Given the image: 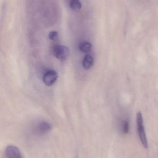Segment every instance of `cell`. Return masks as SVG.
<instances>
[{"label":"cell","instance_id":"obj_1","mask_svg":"<svg viewBox=\"0 0 158 158\" xmlns=\"http://www.w3.org/2000/svg\"><path fill=\"white\" fill-rule=\"evenodd\" d=\"M136 123H137V131L140 137V140L145 148H148L147 139L145 131L143 125V120L141 112H138L136 115Z\"/></svg>","mask_w":158,"mask_h":158},{"label":"cell","instance_id":"obj_2","mask_svg":"<svg viewBox=\"0 0 158 158\" xmlns=\"http://www.w3.org/2000/svg\"><path fill=\"white\" fill-rule=\"evenodd\" d=\"M53 52L57 58L65 61L69 55L70 51L69 48L65 45H56L53 48Z\"/></svg>","mask_w":158,"mask_h":158},{"label":"cell","instance_id":"obj_3","mask_svg":"<svg viewBox=\"0 0 158 158\" xmlns=\"http://www.w3.org/2000/svg\"><path fill=\"white\" fill-rule=\"evenodd\" d=\"M52 129V126L49 123L46 121L39 122L34 128V133L37 136H42L48 133Z\"/></svg>","mask_w":158,"mask_h":158},{"label":"cell","instance_id":"obj_4","mask_svg":"<svg viewBox=\"0 0 158 158\" xmlns=\"http://www.w3.org/2000/svg\"><path fill=\"white\" fill-rule=\"evenodd\" d=\"M58 78V74L54 70L46 71L43 77V81L45 84L48 86L53 85L55 83Z\"/></svg>","mask_w":158,"mask_h":158},{"label":"cell","instance_id":"obj_5","mask_svg":"<svg viewBox=\"0 0 158 158\" xmlns=\"http://www.w3.org/2000/svg\"><path fill=\"white\" fill-rule=\"evenodd\" d=\"M4 156L5 158H23L19 149L14 145L8 146L6 148Z\"/></svg>","mask_w":158,"mask_h":158},{"label":"cell","instance_id":"obj_6","mask_svg":"<svg viewBox=\"0 0 158 158\" xmlns=\"http://www.w3.org/2000/svg\"><path fill=\"white\" fill-rule=\"evenodd\" d=\"M94 64V59L92 56L89 55H87L84 57L83 61V66L85 70H89Z\"/></svg>","mask_w":158,"mask_h":158},{"label":"cell","instance_id":"obj_7","mask_svg":"<svg viewBox=\"0 0 158 158\" xmlns=\"http://www.w3.org/2000/svg\"><path fill=\"white\" fill-rule=\"evenodd\" d=\"M79 49L83 52L89 53L92 51V44L89 42H81L79 45Z\"/></svg>","mask_w":158,"mask_h":158},{"label":"cell","instance_id":"obj_8","mask_svg":"<svg viewBox=\"0 0 158 158\" xmlns=\"http://www.w3.org/2000/svg\"><path fill=\"white\" fill-rule=\"evenodd\" d=\"M70 6L73 11H78L81 8V3L79 0H70Z\"/></svg>","mask_w":158,"mask_h":158},{"label":"cell","instance_id":"obj_9","mask_svg":"<svg viewBox=\"0 0 158 158\" xmlns=\"http://www.w3.org/2000/svg\"><path fill=\"white\" fill-rule=\"evenodd\" d=\"M48 38L52 41L56 40L58 38V34L56 31H52L48 34Z\"/></svg>","mask_w":158,"mask_h":158},{"label":"cell","instance_id":"obj_10","mask_svg":"<svg viewBox=\"0 0 158 158\" xmlns=\"http://www.w3.org/2000/svg\"><path fill=\"white\" fill-rule=\"evenodd\" d=\"M129 123L127 121L124 122L123 125V131L124 133L127 134L129 131Z\"/></svg>","mask_w":158,"mask_h":158}]
</instances>
